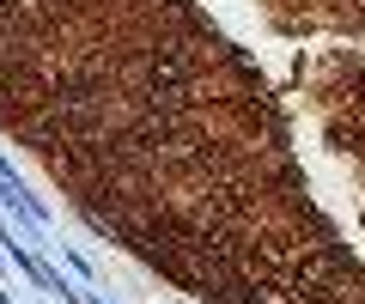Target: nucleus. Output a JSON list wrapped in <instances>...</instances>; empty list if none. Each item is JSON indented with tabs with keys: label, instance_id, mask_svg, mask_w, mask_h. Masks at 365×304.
Returning a JSON list of instances; mask_svg holds the SVG:
<instances>
[{
	"label": "nucleus",
	"instance_id": "1",
	"mask_svg": "<svg viewBox=\"0 0 365 304\" xmlns=\"http://www.w3.org/2000/svg\"><path fill=\"white\" fill-rule=\"evenodd\" d=\"M19 6H25V0H0V19H6V13H19Z\"/></svg>",
	"mask_w": 365,
	"mask_h": 304
}]
</instances>
